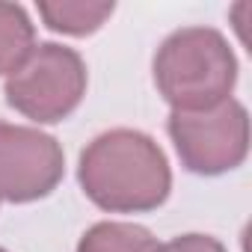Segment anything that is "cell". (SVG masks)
I'll return each mask as SVG.
<instances>
[{"mask_svg": "<svg viewBox=\"0 0 252 252\" xmlns=\"http://www.w3.org/2000/svg\"><path fill=\"white\" fill-rule=\"evenodd\" d=\"M77 181L89 202L110 214H146L166 202L172 172L163 149L143 131L98 134L80 155Z\"/></svg>", "mask_w": 252, "mask_h": 252, "instance_id": "cell-1", "label": "cell"}, {"mask_svg": "<svg viewBox=\"0 0 252 252\" xmlns=\"http://www.w3.org/2000/svg\"><path fill=\"white\" fill-rule=\"evenodd\" d=\"M155 86L172 113L208 110L237 83V60L225 36L214 27H181L155 54Z\"/></svg>", "mask_w": 252, "mask_h": 252, "instance_id": "cell-2", "label": "cell"}, {"mask_svg": "<svg viewBox=\"0 0 252 252\" xmlns=\"http://www.w3.org/2000/svg\"><path fill=\"white\" fill-rule=\"evenodd\" d=\"M6 104L21 116L54 125L68 119L86 95V63L74 48L42 42L12 74H6Z\"/></svg>", "mask_w": 252, "mask_h": 252, "instance_id": "cell-3", "label": "cell"}, {"mask_svg": "<svg viewBox=\"0 0 252 252\" xmlns=\"http://www.w3.org/2000/svg\"><path fill=\"white\" fill-rule=\"evenodd\" d=\"M166 131L181 163L196 175L231 172L249 152V116L234 98H225L208 110L169 113Z\"/></svg>", "mask_w": 252, "mask_h": 252, "instance_id": "cell-4", "label": "cell"}, {"mask_svg": "<svg viewBox=\"0 0 252 252\" xmlns=\"http://www.w3.org/2000/svg\"><path fill=\"white\" fill-rule=\"evenodd\" d=\"M65 172L60 143L30 125L0 122V202L45 199Z\"/></svg>", "mask_w": 252, "mask_h": 252, "instance_id": "cell-5", "label": "cell"}, {"mask_svg": "<svg viewBox=\"0 0 252 252\" xmlns=\"http://www.w3.org/2000/svg\"><path fill=\"white\" fill-rule=\"evenodd\" d=\"M113 3H86V0H57V3H39V18L48 30L65 36H89L104 27L113 15Z\"/></svg>", "mask_w": 252, "mask_h": 252, "instance_id": "cell-6", "label": "cell"}, {"mask_svg": "<svg viewBox=\"0 0 252 252\" xmlns=\"http://www.w3.org/2000/svg\"><path fill=\"white\" fill-rule=\"evenodd\" d=\"M158 240L137 222H95L77 243V252H155Z\"/></svg>", "mask_w": 252, "mask_h": 252, "instance_id": "cell-7", "label": "cell"}, {"mask_svg": "<svg viewBox=\"0 0 252 252\" xmlns=\"http://www.w3.org/2000/svg\"><path fill=\"white\" fill-rule=\"evenodd\" d=\"M36 48V27L24 6L0 3V77L18 68V63Z\"/></svg>", "mask_w": 252, "mask_h": 252, "instance_id": "cell-8", "label": "cell"}, {"mask_svg": "<svg viewBox=\"0 0 252 252\" xmlns=\"http://www.w3.org/2000/svg\"><path fill=\"white\" fill-rule=\"evenodd\" d=\"M155 252H225V246L211 234H178L166 243H158Z\"/></svg>", "mask_w": 252, "mask_h": 252, "instance_id": "cell-9", "label": "cell"}, {"mask_svg": "<svg viewBox=\"0 0 252 252\" xmlns=\"http://www.w3.org/2000/svg\"><path fill=\"white\" fill-rule=\"evenodd\" d=\"M0 252H6V249H0Z\"/></svg>", "mask_w": 252, "mask_h": 252, "instance_id": "cell-10", "label": "cell"}]
</instances>
